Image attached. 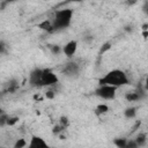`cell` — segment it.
Masks as SVG:
<instances>
[{
  "label": "cell",
  "mask_w": 148,
  "mask_h": 148,
  "mask_svg": "<svg viewBox=\"0 0 148 148\" xmlns=\"http://www.w3.org/2000/svg\"><path fill=\"white\" fill-rule=\"evenodd\" d=\"M82 1H86V0H67L66 2H82Z\"/></svg>",
  "instance_id": "f546056e"
},
{
  "label": "cell",
  "mask_w": 148,
  "mask_h": 148,
  "mask_svg": "<svg viewBox=\"0 0 148 148\" xmlns=\"http://www.w3.org/2000/svg\"><path fill=\"white\" fill-rule=\"evenodd\" d=\"M146 97L145 90H135V91H128L125 94V99L127 102H138Z\"/></svg>",
  "instance_id": "9c48e42d"
},
{
  "label": "cell",
  "mask_w": 148,
  "mask_h": 148,
  "mask_svg": "<svg viewBox=\"0 0 148 148\" xmlns=\"http://www.w3.org/2000/svg\"><path fill=\"white\" fill-rule=\"evenodd\" d=\"M98 84H109V86H113V87H124L130 84V80L127 74L119 68H114L111 69L109 72H106L99 80H98Z\"/></svg>",
  "instance_id": "6da1fadb"
},
{
  "label": "cell",
  "mask_w": 148,
  "mask_h": 148,
  "mask_svg": "<svg viewBox=\"0 0 148 148\" xmlns=\"http://www.w3.org/2000/svg\"><path fill=\"white\" fill-rule=\"evenodd\" d=\"M110 47H111V44H110V43H105V44L103 45V49L101 50V53H104V52L108 51Z\"/></svg>",
  "instance_id": "4316f807"
},
{
  "label": "cell",
  "mask_w": 148,
  "mask_h": 148,
  "mask_svg": "<svg viewBox=\"0 0 148 148\" xmlns=\"http://www.w3.org/2000/svg\"><path fill=\"white\" fill-rule=\"evenodd\" d=\"M83 40H84L86 43H91V42L94 40V36H92V35H84V36H83Z\"/></svg>",
  "instance_id": "cb8c5ba5"
},
{
  "label": "cell",
  "mask_w": 148,
  "mask_h": 148,
  "mask_svg": "<svg viewBox=\"0 0 148 148\" xmlns=\"http://www.w3.org/2000/svg\"><path fill=\"white\" fill-rule=\"evenodd\" d=\"M49 50L53 56H59L60 53H62V46H60L59 44H50Z\"/></svg>",
  "instance_id": "4fadbf2b"
},
{
  "label": "cell",
  "mask_w": 148,
  "mask_h": 148,
  "mask_svg": "<svg viewBox=\"0 0 148 148\" xmlns=\"http://www.w3.org/2000/svg\"><path fill=\"white\" fill-rule=\"evenodd\" d=\"M108 111H109V105H106V104H104V103L98 104V105L96 106V109H95V112H96V114H98V116L105 114Z\"/></svg>",
  "instance_id": "5bb4252c"
},
{
  "label": "cell",
  "mask_w": 148,
  "mask_h": 148,
  "mask_svg": "<svg viewBox=\"0 0 148 148\" xmlns=\"http://www.w3.org/2000/svg\"><path fill=\"white\" fill-rule=\"evenodd\" d=\"M125 30H126V31H132V30H133V27H132V25H126V27H125Z\"/></svg>",
  "instance_id": "f1b7e54d"
},
{
  "label": "cell",
  "mask_w": 148,
  "mask_h": 148,
  "mask_svg": "<svg viewBox=\"0 0 148 148\" xmlns=\"http://www.w3.org/2000/svg\"><path fill=\"white\" fill-rule=\"evenodd\" d=\"M29 148H47V142L39 135H31L30 142L28 145Z\"/></svg>",
  "instance_id": "ba28073f"
},
{
  "label": "cell",
  "mask_w": 148,
  "mask_h": 148,
  "mask_svg": "<svg viewBox=\"0 0 148 148\" xmlns=\"http://www.w3.org/2000/svg\"><path fill=\"white\" fill-rule=\"evenodd\" d=\"M3 112H5V111H3V109H2V108H1V105H0V114H1V113H3Z\"/></svg>",
  "instance_id": "1f68e13d"
},
{
  "label": "cell",
  "mask_w": 148,
  "mask_h": 148,
  "mask_svg": "<svg viewBox=\"0 0 148 148\" xmlns=\"http://www.w3.org/2000/svg\"><path fill=\"white\" fill-rule=\"evenodd\" d=\"M42 71H43V68H39V67H36L32 71H30V73H29V84H30V87L42 88V82H40Z\"/></svg>",
  "instance_id": "8992f818"
},
{
  "label": "cell",
  "mask_w": 148,
  "mask_h": 148,
  "mask_svg": "<svg viewBox=\"0 0 148 148\" xmlns=\"http://www.w3.org/2000/svg\"><path fill=\"white\" fill-rule=\"evenodd\" d=\"M142 30H147V23H145V24L142 25Z\"/></svg>",
  "instance_id": "4dcf8cb0"
},
{
  "label": "cell",
  "mask_w": 148,
  "mask_h": 148,
  "mask_svg": "<svg viewBox=\"0 0 148 148\" xmlns=\"http://www.w3.org/2000/svg\"><path fill=\"white\" fill-rule=\"evenodd\" d=\"M37 27L43 30V31H46V32H53V28H52V22L51 20H43L42 22H39L37 24Z\"/></svg>",
  "instance_id": "30bf717a"
},
{
  "label": "cell",
  "mask_w": 148,
  "mask_h": 148,
  "mask_svg": "<svg viewBox=\"0 0 148 148\" xmlns=\"http://www.w3.org/2000/svg\"><path fill=\"white\" fill-rule=\"evenodd\" d=\"M126 148H138V145H136V142L134 141V139H132V140H128V139H127Z\"/></svg>",
  "instance_id": "603a6c76"
},
{
  "label": "cell",
  "mask_w": 148,
  "mask_h": 148,
  "mask_svg": "<svg viewBox=\"0 0 148 148\" xmlns=\"http://www.w3.org/2000/svg\"><path fill=\"white\" fill-rule=\"evenodd\" d=\"M73 15H74V12L71 8H62V9L57 10L53 15V18L51 20L53 32L61 31V30L69 28L73 21Z\"/></svg>",
  "instance_id": "7a4b0ae2"
},
{
  "label": "cell",
  "mask_w": 148,
  "mask_h": 148,
  "mask_svg": "<svg viewBox=\"0 0 148 148\" xmlns=\"http://www.w3.org/2000/svg\"><path fill=\"white\" fill-rule=\"evenodd\" d=\"M25 146H28V143H27V141L24 139H17L16 142L14 143V147L15 148H23Z\"/></svg>",
  "instance_id": "44dd1931"
},
{
  "label": "cell",
  "mask_w": 148,
  "mask_h": 148,
  "mask_svg": "<svg viewBox=\"0 0 148 148\" xmlns=\"http://www.w3.org/2000/svg\"><path fill=\"white\" fill-rule=\"evenodd\" d=\"M5 52H6V44L2 40H0V56L3 54Z\"/></svg>",
  "instance_id": "484cf974"
},
{
  "label": "cell",
  "mask_w": 148,
  "mask_h": 148,
  "mask_svg": "<svg viewBox=\"0 0 148 148\" xmlns=\"http://www.w3.org/2000/svg\"><path fill=\"white\" fill-rule=\"evenodd\" d=\"M126 143H127L126 138H117L113 140V145L117 146L118 148H126Z\"/></svg>",
  "instance_id": "2e32d148"
},
{
  "label": "cell",
  "mask_w": 148,
  "mask_h": 148,
  "mask_svg": "<svg viewBox=\"0 0 148 148\" xmlns=\"http://www.w3.org/2000/svg\"><path fill=\"white\" fill-rule=\"evenodd\" d=\"M77 51V40H69L67 42L64 46H62V53L67 57V58H72L74 57V54L76 53Z\"/></svg>",
  "instance_id": "52a82bcc"
},
{
  "label": "cell",
  "mask_w": 148,
  "mask_h": 148,
  "mask_svg": "<svg viewBox=\"0 0 148 148\" xmlns=\"http://www.w3.org/2000/svg\"><path fill=\"white\" fill-rule=\"evenodd\" d=\"M18 120H20L18 117H16V116H9L8 119H7V124H6V126H14L15 124L18 123Z\"/></svg>",
  "instance_id": "ac0fdd59"
},
{
  "label": "cell",
  "mask_w": 148,
  "mask_h": 148,
  "mask_svg": "<svg viewBox=\"0 0 148 148\" xmlns=\"http://www.w3.org/2000/svg\"><path fill=\"white\" fill-rule=\"evenodd\" d=\"M64 131H65V128H64L61 125H59V124H57V125L53 126V128H52V133H53L54 135H57V136H58L60 133H62Z\"/></svg>",
  "instance_id": "ffe728a7"
},
{
  "label": "cell",
  "mask_w": 148,
  "mask_h": 148,
  "mask_svg": "<svg viewBox=\"0 0 148 148\" xmlns=\"http://www.w3.org/2000/svg\"><path fill=\"white\" fill-rule=\"evenodd\" d=\"M117 87L109 86V84H99L95 89V95L104 101H112L116 98L117 95Z\"/></svg>",
  "instance_id": "3957f363"
},
{
  "label": "cell",
  "mask_w": 148,
  "mask_h": 148,
  "mask_svg": "<svg viewBox=\"0 0 148 148\" xmlns=\"http://www.w3.org/2000/svg\"><path fill=\"white\" fill-rule=\"evenodd\" d=\"M42 88L43 87H53L56 84H58L59 82V77L58 75L50 68H43L42 71Z\"/></svg>",
  "instance_id": "277c9868"
},
{
  "label": "cell",
  "mask_w": 148,
  "mask_h": 148,
  "mask_svg": "<svg viewBox=\"0 0 148 148\" xmlns=\"http://www.w3.org/2000/svg\"><path fill=\"white\" fill-rule=\"evenodd\" d=\"M138 1H139V0H126V1H125V3H126V6L132 7V6L136 5V3H138Z\"/></svg>",
  "instance_id": "d4e9b609"
},
{
  "label": "cell",
  "mask_w": 148,
  "mask_h": 148,
  "mask_svg": "<svg viewBox=\"0 0 148 148\" xmlns=\"http://www.w3.org/2000/svg\"><path fill=\"white\" fill-rule=\"evenodd\" d=\"M8 117H9V116H8L6 112H3V113H1V114H0V127H3V126H6Z\"/></svg>",
  "instance_id": "7402d4cb"
},
{
  "label": "cell",
  "mask_w": 148,
  "mask_h": 148,
  "mask_svg": "<svg viewBox=\"0 0 148 148\" xmlns=\"http://www.w3.org/2000/svg\"><path fill=\"white\" fill-rule=\"evenodd\" d=\"M134 141L136 142L138 148L145 147L146 143H147V134H146V133H139V134L136 135V138L134 139Z\"/></svg>",
  "instance_id": "7c38bea8"
},
{
  "label": "cell",
  "mask_w": 148,
  "mask_h": 148,
  "mask_svg": "<svg viewBox=\"0 0 148 148\" xmlns=\"http://www.w3.org/2000/svg\"><path fill=\"white\" fill-rule=\"evenodd\" d=\"M17 88H18V81L15 80V79H13V80H10V81L8 82L7 91H9V92H15Z\"/></svg>",
  "instance_id": "9a60e30c"
},
{
  "label": "cell",
  "mask_w": 148,
  "mask_h": 148,
  "mask_svg": "<svg viewBox=\"0 0 148 148\" xmlns=\"http://www.w3.org/2000/svg\"><path fill=\"white\" fill-rule=\"evenodd\" d=\"M17 1H22V0H5L3 3L5 5H8V3H14V2H17Z\"/></svg>",
  "instance_id": "83f0119b"
},
{
  "label": "cell",
  "mask_w": 148,
  "mask_h": 148,
  "mask_svg": "<svg viewBox=\"0 0 148 148\" xmlns=\"http://www.w3.org/2000/svg\"><path fill=\"white\" fill-rule=\"evenodd\" d=\"M136 110H138V109H136L135 106H128V108H126V109L124 110V116H125V118H127V119H134V118L136 117V113H138Z\"/></svg>",
  "instance_id": "8fae6325"
},
{
  "label": "cell",
  "mask_w": 148,
  "mask_h": 148,
  "mask_svg": "<svg viewBox=\"0 0 148 148\" xmlns=\"http://www.w3.org/2000/svg\"><path fill=\"white\" fill-rule=\"evenodd\" d=\"M80 71H81V67L76 61H68L67 64L64 65V67L61 69V73L66 77L76 79L80 75Z\"/></svg>",
  "instance_id": "5b68a950"
},
{
  "label": "cell",
  "mask_w": 148,
  "mask_h": 148,
  "mask_svg": "<svg viewBox=\"0 0 148 148\" xmlns=\"http://www.w3.org/2000/svg\"><path fill=\"white\" fill-rule=\"evenodd\" d=\"M59 125H61L65 130L69 126V119H68V117H66V116H61L60 118H59Z\"/></svg>",
  "instance_id": "d6986e66"
},
{
  "label": "cell",
  "mask_w": 148,
  "mask_h": 148,
  "mask_svg": "<svg viewBox=\"0 0 148 148\" xmlns=\"http://www.w3.org/2000/svg\"><path fill=\"white\" fill-rule=\"evenodd\" d=\"M47 88H49V89L45 90L44 96H45V98H47V99H53V98L56 97V91L52 89V87H47Z\"/></svg>",
  "instance_id": "e0dca14e"
}]
</instances>
